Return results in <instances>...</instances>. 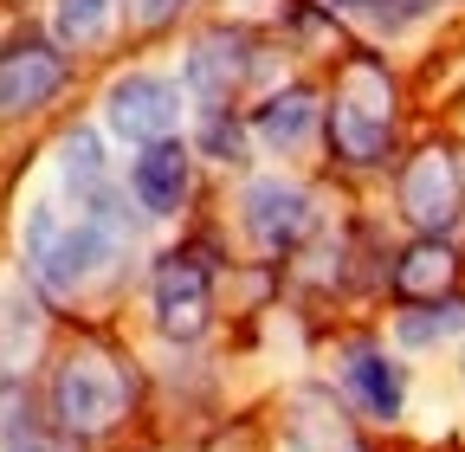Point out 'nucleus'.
I'll list each match as a JSON object with an SVG mask.
<instances>
[{
	"label": "nucleus",
	"mask_w": 465,
	"mask_h": 452,
	"mask_svg": "<svg viewBox=\"0 0 465 452\" xmlns=\"http://www.w3.org/2000/svg\"><path fill=\"white\" fill-rule=\"evenodd\" d=\"M124 226H130L124 207L78 213L65 201H33V213H26V265H33V278L45 291L72 298V291H84L91 278L116 259Z\"/></svg>",
	"instance_id": "obj_1"
},
{
	"label": "nucleus",
	"mask_w": 465,
	"mask_h": 452,
	"mask_svg": "<svg viewBox=\"0 0 465 452\" xmlns=\"http://www.w3.org/2000/svg\"><path fill=\"white\" fill-rule=\"evenodd\" d=\"M52 408H58V420H65L72 433H104V427L124 420V408H130V375L116 368L110 356L84 349V356H72L65 368H58Z\"/></svg>",
	"instance_id": "obj_2"
},
{
	"label": "nucleus",
	"mask_w": 465,
	"mask_h": 452,
	"mask_svg": "<svg viewBox=\"0 0 465 452\" xmlns=\"http://www.w3.org/2000/svg\"><path fill=\"white\" fill-rule=\"evenodd\" d=\"M207 304H213V265L201 246H174L155 265V329L174 343H194L207 329Z\"/></svg>",
	"instance_id": "obj_3"
},
{
	"label": "nucleus",
	"mask_w": 465,
	"mask_h": 452,
	"mask_svg": "<svg viewBox=\"0 0 465 452\" xmlns=\"http://www.w3.org/2000/svg\"><path fill=\"white\" fill-rule=\"evenodd\" d=\"M330 130H336L342 162H381L388 155V78L375 65H349L342 72Z\"/></svg>",
	"instance_id": "obj_4"
},
{
	"label": "nucleus",
	"mask_w": 465,
	"mask_h": 452,
	"mask_svg": "<svg viewBox=\"0 0 465 452\" xmlns=\"http://www.w3.org/2000/svg\"><path fill=\"white\" fill-rule=\"evenodd\" d=\"M104 110H110L116 136H130L136 149H149V142H168V130L182 123V91H174L168 78H155V72H130V78L110 84Z\"/></svg>",
	"instance_id": "obj_5"
},
{
	"label": "nucleus",
	"mask_w": 465,
	"mask_h": 452,
	"mask_svg": "<svg viewBox=\"0 0 465 452\" xmlns=\"http://www.w3.org/2000/svg\"><path fill=\"white\" fill-rule=\"evenodd\" d=\"M65 84V59L39 39H14L0 45V117H20V110H39L45 97H58Z\"/></svg>",
	"instance_id": "obj_6"
},
{
	"label": "nucleus",
	"mask_w": 465,
	"mask_h": 452,
	"mask_svg": "<svg viewBox=\"0 0 465 452\" xmlns=\"http://www.w3.org/2000/svg\"><path fill=\"white\" fill-rule=\"evenodd\" d=\"M401 207H407V220H414L420 233H446V226L459 220V168H452L446 149H427V155L407 162Z\"/></svg>",
	"instance_id": "obj_7"
},
{
	"label": "nucleus",
	"mask_w": 465,
	"mask_h": 452,
	"mask_svg": "<svg viewBox=\"0 0 465 452\" xmlns=\"http://www.w3.org/2000/svg\"><path fill=\"white\" fill-rule=\"evenodd\" d=\"M246 233L259 240V246H298L304 233H311V194L304 188H291V182H252L246 188Z\"/></svg>",
	"instance_id": "obj_8"
},
{
	"label": "nucleus",
	"mask_w": 465,
	"mask_h": 452,
	"mask_svg": "<svg viewBox=\"0 0 465 452\" xmlns=\"http://www.w3.org/2000/svg\"><path fill=\"white\" fill-rule=\"evenodd\" d=\"M58 201L78 207V213H104V207H116L110 175H104V142H97L91 130H72L65 142H58Z\"/></svg>",
	"instance_id": "obj_9"
},
{
	"label": "nucleus",
	"mask_w": 465,
	"mask_h": 452,
	"mask_svg": "<svg viewBox=\"0 0 465 452\" xmlns=\"http://www.w3.org/2000/svg\"><path fill=\"white\" fill-rule=\"evenodd\" d=\"M246 59H252V45H246L240 33H207V39H194V52H188V84H194V97L207 103V117L232 97V84L246 78Z\"/></svg>",
	"instance_id": "obj_10"
},
{
	"label": "nucleus",
	"mask_w": 465,
	"mask_h": 452,
	"mask_svg": "<svg viewBox=\"0 0 465 452\" xmlns=\"http://www.w3.org/2000/svg\"><path fill=\"white\" fill-rule=\"evenodd\" d=\"M130 188H136L143 213H174L188 194V149L182 142H149L130 168Z\"/></svg>",
	"instance_id": "obj_11"
},
{
	"label": "nucleus",
	"mask_w": 465,
	"mask_h": 452,
	"mask_svg": "<svg viewBox=\"0 0 465 452\" xmlns=\"http://www.w3.org/2000/svg\"><path fill=\"white\" fill-rule=\"evenodd\" d=\"M342 375H349V394L375 414V420H394L401 414V394H407V381H401V368L381 356V349H369V343H356L342 356Z\"/></svg>",
	"instance_id": "obj_12"
},
{
	"label": "nucleus",
	"mask_w": 465,
	"mask_h": 452,
	"mask_svg": "<svg viewBox=\"0 0 465 452\" xmlns=\"http://www.w3.org/2000/svg\"><path fill=\"white\" fill-rule=\"evenodd\" d=\"M33 349H39V298L20 278H7L0 285V375H14Z\"/></svg>",
	"instance_id": "obj_13"
},
{
	"label": "nucleus",
	"mask_w": 465,
	"mask_h": 452,
	"mask_svg": "<svg viewBox=\"0 0 465 452\" xmlns=\"http://www.w3.org/2000/svg\"><path fill=\"white\" fill-rule=\"evenodd\" d=\"M252 130H259V142L265 149H298L311 130H317V97L298 84V91H278L259 117H252Z\"/></svg>",
	"instance_id": "obj_14"
},
{
	"label": "nucleus",
	"mask_w": 465,
	"mask_h": 452,
	"mask_svg": "<svg viewBox=\"0 0 465 452\" xmlns=\"http://www.w3.org/2000/svg\"><path fill=\"white\" fill-rule=\"evenodd\" d=\"M452 271H459V259L440 240H427V246H414L401 259V291L407 298H440V291H452Z\"/></svg>",
	"instance_id": "obj_15"
},
{
	"label": "nucleus",
	"mask_w": 465,
	"mask_h": 452,
	"mask_svg": "<svg viewBox=\"0 0 465 452\" xmlns=\"http://www.w3.org/2000/svg\"><path fill=\"white\" fill-rule=\"evenodd\" d=\"M52 33H58V45H104L110 0H58V7H52Z\"/></svg>",
	"instance_id": "obj_16"
},
{
	"label": "nucleus",
	"mask_w": 465,
	"mask_h": 452,
	"mask_svg": "<svg viewBox=\"0 0 465 452\" xmlns=\"http://www.w3.org/2000/svg\"><path fill=\"white\" fill-rule=\"evenodd\" d=\"M291 439H298L304 452H336V446H342V427H336L330 401H317V394H304V401L291 408Z\"/></svg>",
	"instance_id": "obj_17"
},
{
	"label": "nucleus",
	"mask_w": 465,
	"mask_h": 452,
	"mask_svg": "<svg viewBox=\"0 0 465 452\" xmlns=\"http://www.w3.org/2000/svg\"><path fill=\"white\" fill-rule=\"evenodd\" d=\"M452 329H465V304H414L401 317V343L427 349V343H440V336H452Z\"/></svg>",
	"instance_id": "obj_18"
},
{
	"label": "nucleus",
	"mask_w": 465,
	"mask_h": 452,
	"mask_svg": "<svg viewBox=\"0 0 465 452\" xmlns=\"http://www.w3.org/2000/svg\"><path fill=\"white\" fill-rule=\"evenodd\" d=\"M427 7V0H342V14H356V20H369V26H381V33H394V26H407Z\"/></svg>",
	"instance_id": "obj_19"
},
{
	"label": "nucleus",
	"mask_w": 465,
	"mask_h": 452,
	"mask_svg": "<svg viewBox=\"0 0 465 452\" xmlns=\"http://www.w3.org/2000/svg\"><path fill=\"white\" fill-rule=\"evenodd\" d=\"M20 414H26V408H20V388L0 375V433H14V427H20Z\"/></svg>",
	"instance_id": "obj_20"
},
{
	"label": "nucleus",
	"mask_w": 465,
	"mask_h": 452,
	"mask_svg": "<svg viewBox=\"0 0 465 452\" xmlns=\"http://www.w3.org/2000/svg\"><path fill=\"white\" fill-rule=\"evenodd\" d=\"M174 7H182V0H130V14H136L143 26H162V20H168Z\"/></svg>",
	"instance_id": "obj_21"
},
{
	"label": "nucleus",
	"mask_w": 465,
	"mask_h": 452,
	"mask_svg": "<svg viewBox=\"0 0 465 452\" xmlns=\"http://www.w3.org/2000/svg\"><path fill=\"white\" fill-rule=\"evenodd\" d=\"M0 452H52V446H45V439H7Z\"/></svg>",
	"instance_id": "obj_22"
}]
</instances>
